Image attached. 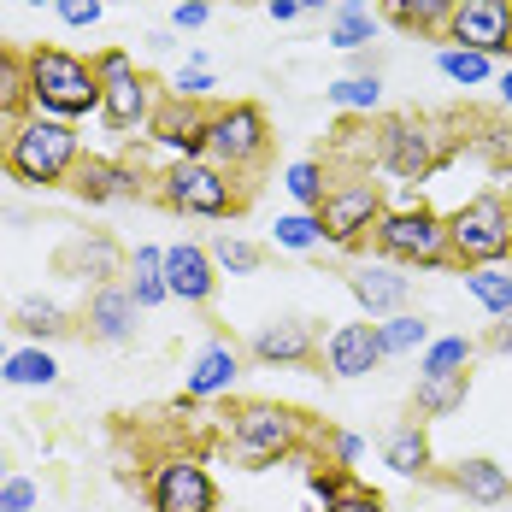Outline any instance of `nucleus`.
<instances>
[{"instance_id":"nucleus-30","label":"nucleus","mask_w":512,"mask_h":512,"mask_svg":"<svg viewBox=\"0 0 512 512\" xmlns=\"http://www.w3.org/2000/svg\"><path fill=\"white\" fill-rule=\"evenodd\" d=\"M465 295L489 318H507L512 312V265H471L465 271Z\"/></svg>"},{"instance_id":"nucleus-39","label":"nucleus","mask_w":512,"mask_h":512,"mask_svg":"<svg viewBox=\"0 0 512 512\" xmlns=\"http://www.w3.org/2000/svg\"><path fill=\"white\" fill-rule=\"evenodd\" d=\"M271 242L277 248H289V254H312V248H324V230H318V212H283L277 224H271Z\"/></svg>"},{"instance_id":"nucleus-2","label":"nucleus","mask_w":512,"mask_h":512,"mask_svg":"<svg viewBox=\"0 0 512 512\" xmlns=\"http://www.w3.org/2000/svg\"><path fill=\"white\" fill-rule=\"evenodd\" d=\"M377 130V165L401 183H424L436 177L448 159L460 154V124L454 118H430V112H389L371 124Z\"/></svg>"},{"instance_id":"nucleus-21","label":"nucleus","mask_w":512,"mask_h":512,"mask_svg":"<svg viewBox=\"0 0 512 512\" xmlns=\"http://www.w3.org/2000/svg\"><path fill=\"white\" fill-rule=\"evenodd\" d=\"M165 283H171V301L206 307L218 295V265L201 242H177V248H165Z\"/></svg>"},{"instance_id":"nucleus-34","label":"nucleus","mask_w":512,"mask_h":512,"mask_svg":"<svg viewBox=\"0 0 512 512\" xmlns=\"http://www.w3.org/2000/svg\"><path fill=\"white\" fill-rule=\"evenodd\" d=\"M283 189H289V201L301 206V212H318L324 201V189H330V159H295L289 171H283Z\"/></svg>"},{"instance_id":"nucleus-40","label":"nucleus","mask_w":512,"mask_h":512,"mask_svg":"<svg viewBox=\"0 0 512 512\" xmlns=\"http://www.w3.org/2000/svg\"><path fill=\"white\" fill-rule=\"evenodd\" d=\"M307 489L318 495V507H330L336 495H348V489H354V471H342V465L318 460V465H307Z\"/></svg>"},{"instance_id":"nucleus-48","label":"nucleus","mask_w":512,"mask_h":512,"mask_svg":"<svg viewBox=\"0 0 512 512\" xmlns=\"http://www.w3.org/2000/svg\"><path fill=\"white\" fill-rule=\"evenodd\" d=\"M265 12H271L277 24H295V18H301V0H265Z\"/></svg>"},{"instance_id":"nucleus-11","label":"nucleus","mask_w":512,"mask_h":512,"mask_svg":"<svg viewBox=\"0 0 512 512\" xmlns=\"http://www.w3.org/2000/svg\"><path fill=\"white\" fill-rule=\"evenodd\" d=\"M142 495H148V512H218V483L189 454H165L148 465Z\"/></svg>"},{"instance_id":"nucleus-19","label":"nucleus","mask_w":512,"mask_h":512,"mask_svg":"<svg viewBox=\"0 0 512 512\" xmlns=\"http://www.w3.org/2000/svg\"><path fill=\"white\" fill-rule=\"evenodd\" d=\"M383 359L389 354H383V342H377V324H336V330L324 336L318 365H324L330 377H371Z\"/></svg>"},{"instance_id":"nucleus-13","label":"nucleus","mask_w":512,"mask_h":512,"mask_svg":"<svg viewBox=\"0 0 512 512\" xmlns=\"http://www.w3.org/2000/svg\"><path fill=\"white\" fill-rule=\"evenodd\" d=\"M65 189H71L83 206H118V201H142V189H148V183H142V171H136V165H124V159L83 154Z\"/></svg>"},{"instance_id":"nucleus-52","label":"nucleus","mask_w":512,"mask_h":512,"mask_svg":"<svg viewBox=\"0 0 512 512\" xmlns=\"http://www.w3.org/2000/svg\"><path fill=\"white\" fill-rule=\"evenodd\" d=\"M6 477H12V471H6V454H0V483H6Z\"/></svg>"},{"instance_id":"nucleus-35","label":"nucleus","mask_w":512,"mask_h":512,"mask_svg":"<svg viewBox=\"0 0 512 512\" xmlns=\"http://www.w3.org/2000/svg\"><path fill=\"white\" fill-rule=\"evenodd\" d=\"M436 71L454 83V89H483L489 77H495V59L477 48H442L436 53Z\"/></svg>"},{"instance_id":"nucleus-4","label":"nucleus","mask_w":512,"mask_h":512,"mask_svg":"<svg viewBox=\"0 0 512 512\" xmlns=\"http://www.w3.org/2000/svg\"><path fill=\"white\" fill-rule=\"evenodd\" d=\"M307 436H312V424H307V412H295V407H277V401H236L230 407V454L248 471L295 460L307 448Z\"/></svg>"},{"instance_id":"nucleus-24","label":"nucleus","mask_w":512,"mask_h":512,"mask_svg":"<svg viewBox=\"0 0 512 512\" xmlns=\"http://www.w3.org/2000/svg\"><path fill=\"white\" fill-rule=\"evenodd\" d=\"M124 289L136 295V307L154 312L171 301V283H165V248H154V242H142L136 254H130V265H124Z\"/></svg>"},{"instance_id":"nucleus-33","label":"nucleus","mask_w":512,"mask_h":512,"mask_svg":"<svg viewBox=\"0 0 512 512\" xmlns=\"http://www.w3.org/2000/svg\"><path fill=\"white\" fill-rule=\"evenodd\" d=\"M477 359V342L471 336H430V348L418 354V377H460Z\"/></svg>"},{"instance_id":"nucleus-3","label":"nucleus","mask_w":512,"mask_h":512,"mask_svg":"<svg viewBox=\"0 0 512 512\" xmlns=\"http://www.w3.org/2000/svg\"><path fill=\"white\" fill-rule=\"evenodd\" d=\"M24 71H30V112H48V118H65V124L101 112V77L83 53L42 42V48L24 53Z\"/></svg>"},{"instance_id":"nucleus-36","label":"nucleus","mask_w":512,"mask_h":512,"mask_svg":"<svg viewBox=\"0 0 512 512\" xmlns=\"http://www.w3.org/2000/svg\"><path fill=\"white\" fill-rule=\"evenodd\" d=\"M30 112V71H24V53H12L0 42V118H24Z\"/></svg>"},{"instance_id":"nucleus-45","label":"nucleus","mask_w":512,"mask_h":512,"mask_svg":"<svg viewBox=\"0 0 512 512\" xmlns=\"http://www.w3.org/2000/svg\"><path fill=\"white\" fill-rule=\"evenodd\" d=\"M324 512H389V507H383V495H377V489H365V483H354L348 495H336V501H330Z\"/></svg>"},{"instance_id":"nucleus-38","label":"nucleus","mask_w":512,"mask_h":512,"mask_svg":"<svg viewBox=\"0 0 512 512\" xmlns=\"http://www.w3.org/2000/svg\"><path fill=\"white\" fill-rule=\"evenodd\" d=\"M483 165H495L501 177H512V118H483L477 124V136H465Z\"/></svg>"},{"instance_id":"nucleus-7","label":"nucleus","mask_w":512,"mask_h":512,"mask_svg":"<svg viewBox=\"0 0 512 512\" xmlns=\"http://www.w3.org/2000/svg\"><path fill=\"white\" fill-rule=\"evenodd\" d=\"M95 77H101V118L112 136H136V130H148L154 124V106H159V89L136 71V59L124 48H101L95 59Z\"/></svg>"},{"instance_id":"nucleus-54","label":"nucleus","mask_w":512,"mask_h":512,"mask_svg":"<svg viewBox=\"0 0 512 512\" xmlns=\"http://www.w3.org/2000/svg\"><path fill=\"white\" fill-rule=\"evenodd\" d=\"M24 6H53V0H24Z\"/></svg>"},{"instance_id":"nucleus-18","label":"nucleus","mask_w":512,"mask_h":512,"mask_svg":"<svg viewBox=\"0 0 512 512\" xmlns=\"http://www.w3.org/2000/svg\"><path fill=\"white\" fill-rule=\"evenodd\" d=\"M348 295L371 312V324H383V318L407 312L412 277H401V265H389V259H377V265H354V271H348Z\"/></svg>"},{"instance_id":"nucleus-47","label":"nucleus","mask_w":512,"mask_h":512,"mask_svg":"<svg viewBox=\"0 0 512 512\" xmlns=\"http://www.w3.org/2000/svg\"><path fill=\"white\" fill-rule=\"evenodd\" d=\"M483 348H495V354H512V312H507V318H495V324H489Z\"/></svg>"},{"instance_id":"nucleus-37","label":"nucleus","mask_w":512,"mask_h":512,"mask_svg":"<svg viewBox=\"0 0 512 512\" xmlns=\"http://www.w3.org/2000/svg\"><path fill=\"white\" fill-rule=\"evenodd\" d=\"M206 254H212L218 271H230V277H254L259 265H265V248L248 242V236H230V230H218V236L206 242Z\"/></svg>"},{"instance_id":"nucleus-6","label":"nucleus","mask_w":512,"mask_h":512,"mask_svg":"<svg viewBox=\"0 0 512 512\" xmlns=\"http://www.w3.org/2000/svg\"><path fill=\"white\" fill-rule=\"evenodd\" d=\"M377 254L401 271H442L454 265V248H448V218L430 212V206H401V212H383V224L371 230Z\"/></svg>"},{"instance_id":"nucleus-25","label":"nucleus","mask_w":512,"mask_h":512,"mask_svg":"<svg viewBox=\"0 0 512 512\" xmlns=\"http://www.w3.org/2000/svg\"><path fill=\"white\" fill-rule=\"evenodd\" d=\"M454 6L460 0H377V18H389L407 36H448Z\"/></svg>"},{"instance_id":"nucleus-16","label":"nucleus","mask_w":512,"mask_h":512,"mask_svg":"<svg viewBox=\"0 0 512 512\" xmlns=\"http://www.w3.org/2000/svg\"><path fill=\"white\" fill-rule=\"evenodd\" d=\"M124 265H130V254H124L106 230L71 236V242L59 248V271H65V277H83L89 289H101V283H124Z\"/></svg>"},{"instance_id":"nucleus-26","label":"nucleus","mask_w":512,"mask_h":512,"mask_svg":"<svg viewBox=\"0 0 512 512\" xmlns=\"http://www.w3.org/2000/svg\"><path fill=\"white\" fill-rule=\"evenodd\" d=\"M377 6L371 0H336L330 6V18H324V36H330V48L342 53H365V42L377 36Z\"/></svg>"},{"instance_id":"nucleus-17","label":"nucleus","mask_w":512,"mask_h":512,"mask_svg":"<svg viewBox=\"0 0 512 512\" xmlns=\"http://www.w3.org/2000/svg\"><path fill=\"white\" fill-rule=\"evenodd\" d=\"M136 295L124 289V283H101V289H89V307H83V330H89V342H101V348H124L130 336H136Z\"/></svg>"},{"instance_id":"nucleus-53","label":"nucleus","mask_w":512,"mask_h":512,"mask_svg":"<svg viewBox=\"0 0 512 512\" xmlns=\"http://www.w3.org/2000/svg\"><path fill=\"white\" fill-rule=\"evenodd\" d=\"M6 359H12V348H6V342H0V365H6Z\"/></svg>"},{"instance_id":"nucleus-49","label":"nucleus","mask_w":512,"mask_h":512,"mask_svg":"<svg viewBox=\"0 0 512 512\" xmlns=\"http://www.w3.org/2000/svg\"><path fill=\"white\" fill-rule=\"evenodd\" d=\"M495 89H501V112L512 118V65L501 71V77H495Z\"/></svg>"},{"instance_id":"nucleus-10","label":"nucleus","mask_w":512,"mask_h":512,"mask_svg":"<svg viewBox=\"0 0 512 512\" xmlns=\"http://www.w3.org/2000/svg\"><path fill=\"white\" fill-rule=\"evenodd\" d=\"M383 183H371V171H354L342 183L324 189L318 201V230H324V248H359L377 224H383Z\"/></svg>"},{"instance_id":"nucleus-50","label":"nucleus","mask_w":512,"mask_h":512,"mask_svg":"<svg viewBox=\"0 0 512 512\" xmlns=\"http://www.w3.org/2000/svg\"><path fill=\"white\" fill-rule=\"evenodd\" d=\"M324 6H336V0H301V12H324Z\"/></svg>"},{"instance_id":"nucleus-8","label":"nucleus","mask_w":512,"mask_h":512,"mask_svg":"<svg viewBox=\"0 0 512 512\" xmlns=\"http://www.w3.org/2000/svg\"><path fill=\"white\" fill-rule=\"evenodd\" d=\"M206 159H218L230 177H254L271 159V118L254 101H224L212 106V130H206Z\"/></svg>"},{"instance_id":"nucleus-15","label":"nucleus","mask_w":512,"mask_h":512,"mask_svg":"<svg viewBox=\"0 0 512 512\" xmlns=\"http://www.w3.org/2000/svg\"><path fill=\"white\" fill-rule=\"evenodd\" d=\"M324 342L312 330V318H271L248 336V359L259 365H318Z\"/></svg>"},{"instance_id":"nucleus-1","label":"nucleus","mask_w":512,"mask_h":512,"mask_svg":"<svg viewBox=\"0 0 512 512\" xmlns=\"http://www.w3.org/2000/svg\"><path fill=\"white\" fill-rule=\"evenodd\" d=\"M83 159V130L65 124V118H48V112H24L6 124V142H0V165L12 183L24 189H59L71 183Z\"/></svg>"},{"instance_id":"nucleus-29","label":"nucleus","mask_w":512,"mask_h":512,"mask_svg":"<svg viewBox=\"0 0 512 512\" xmlns=\"http://www.w3.org/2000/svg\"><path fill=\"white\" fill-rule=\"evenodd\" d=\"M6 389H53L59 383V359L48 348H12V359L0 365Z\"/></svg>"},{"instance_id":"nucleus-20","label":"nucleus","mask_w":512,"mask_h":512,"mask_svg":"<svg viewBox=\"0 0 512 512\" xmlns=\"http://www.w3.org/2000/svg\"><path fill=\"white\" fill-rule=\"evenodd\" d=\"M236 377H242V348L224 342V336H212L201 354L189 359V371H183V395L189 401H218V395L236 389Z\"/></svg>"},{"instance_id":"nucleus-31","label":"nucleus","mask_w":512,"mask_h":512,"mask_svg":"<svg viewBox=\"0 0 512 512\" xmlns=\"http://www.w3.org/2000/svg\"><path fill=\"white\" fill-rule=\"evenodd\" d=\"M430 318L424 312H395V318H383L377 324V342H383V354L389 359H401V354H424L430 348Z\"/></svg>"},{"instance_id":"nucleus-9","label":"nucleus","mask_w":512,"mask_h":512,"mask_svg":"<svg viewBox=\"0 0 512 512\" xmlns=\"http://www.w3.org/2000/svg\"><path fill=\"white\" fill-rule=\"evenodd\" d=\"M448 248H454V265L460 271H471V265H507L512 259V218H507L501 189L471 195L448 218Z\"/></svg>"},{"instance_id":"nucleus-32","label":"nucleus","mask_w":512,"mask_h":512,"mask_svg":"<svg viewBox=\"0 0 512 512\" xmlns=\"http://www.w3.org/2000/svg\"><path fill=\"white\" fill-rule=\"evenodd\" d=\"M324 101L336 106V112H377L383 106V77L377 71H348V77H336L330 89H324Z\"/></svg>"},{"instance_id":"nucleus-42","label":"nucleus","mask_w":512,"mask_h":512,"mask_svg":"<svg viewBox=\"0 0 512 512\" xmlns=\"http://www.w3.org/2000/svg\"><path fill=\"white\" fill-rule=\"evenodd\" d=\"M206 89H212V71H206V65H183V71L171 77V95H177V101H206Z\"/></svg>"},{"instance_id":"nucleus-51","label":"nucleus","mask_w":512,"mask_h":512,"mask_svg":"<svg viewBox=\"0 0 512 512\" xmlns=\"http://www.w3.org/2000/svg\"><path fill=\"white\" fill-rule=\"evenodd\" d=\"M501 201H507V218H512V177H507V189H501Z\"/></svg>"},{"instance_id":"nucleus-43","label":"nucleus","mask_w":512,"mask_h":512,"mask_svg":"<svg viewBox=\"0 0 512 512\" xmlns=\"http://www.w3.org/2000/svg\"><path fill=\"white\" fill-rule=\"evenodd\" d=\"M324 442H330V465H342V471H354L365 460V442H359L354 430H330Z\"/></svg>"},{"instance_id":"nucleus-12","label":"nucleus","mask_w":512,"mask_h":512,"mask_svg":"<svg viewBox=\"0 0 512 512\" xmlns=\"http://www.w3.org/2000/svg\"><path fill=\"white\" fill-rule=\"evenodd\" d=\"M448 48H477L512 59V0H460L448 18Z\"/></svg>"},{"instance_id":"nucleus-27","label":"nucleus","mask_w":512,"mask_h":512,"mask_svg":"<svg viewBox=\"0 0 512 512\" xmlns=\"http://www.w3.org/2000/svg\"><path fill=\"white\" fill-rule=\"evenodd\" d=\"M465 395H471V371L460 377H418V389H412V418H448V412L465 407Z\"/></svg>"},{"instance_id":"nucleus-14","label":"nucleus","mask_w":512,"mask_h":512,"mask_svg":"<svg viewBox=\"0 0 512 512\" xmlns=\"http://www.w3.org/2000/svg\"><path fill=\"white\" fill-rule=\"evenodd\" d=\"M159 148H171L177 159H206V130H212V106L201 101H177V95H165L154 106V124H148Z\"/></svg>"},{"instance_id":"nucleus-41","label":"nucleus","mask_w":512,"mask_h":512,"mask_svg":"<svg viewBox=\"0 0 512 512\" xmlns=\"http://www.w3.org/2000/svg\"><path fill=\"white\" fill-rule=\"evenodd\" d=\"M53 12H59V24H71V30H95L101 24V0H53Z\"/></svg>"},{"instance_id":"nucleus-23","label":"nucleus","mask_w":512,"mask_h":512,"mask_svg":"<svg viewBox=\"0 0 512 512\" xmlns=\"http://www.w3.org/2000/svg\"><path fill=\"white\" fill-rule=\"evenodd\" d=\"M383 465L395 471V477H430V430H424V418H401L389 436H383Z\"/></svg>"},{"instance_id":"nucleus-46","label":"nucleus","mask_w":512,"mask_h":512,"mask_svg":"<svg viewBox=\"0 0 512 512\" xmlns=\"http://www.w3.org/2000/svg\"><path fill=\"white\" fill-rule=\"evenodd\" d=\"M212 18V0H177L171 6V30H201Z\"/></svg>"},{"instance_id":"nucleus-28","label":"nucleus","mask_w":512,"mask_h":512,"mask_svg":"<svg viewBox=\"0 0 512 512\" xmlns=\"http://www.w3.org/2000/svg\"><path fill=\"white\" fill-rule=\"evenodd\" d=\"M12 330H24V336L42 348V342H59V336H71V330H77V318L59 307V301H42V295H30V301H18V312H12Z\"/></svg>"},{"instance_id":"nucleus-5","label":"nucleus","mask_w":512,"mask_h":512,"mask_svg":"<svg viewBox=\"0 0 512 512\" xmlns=\"http://www.w3.org/2000/svg\"><path fill=\"white\" fill-rule=\"evenodd\" d=\"M154 183H159V201L171 212H183V218H236L248 206L242 177H230L218 159H171Z\"/></svg>"},{"instance_id":"nucleus-44","label":"nucleus","mask_w":512,"mask_h":512,"mask_svg":"<svg viewBox=\"0 0 512 512\" xmlns=\"http://www.w3.org/2000/svg\"><path fill=\"white\" fill-rule=\"evenodd\" d=\"M0 512H36V483L30 477H6L0 483Z\"/></svg>"},{"instance_id":"nucleus-22","label":"nucleus","mask_w":512,"mask_h":512,"mask_svg":"<svg viewBox=\"0 0 512 512\" xmlns=\"http://www.w3.org/2000/svg\"><path fill=\"white\" fill-rule=\"evenodd\" d=\"M448 489H454V495H465L471 507H507V501H512V471L501 460L471 454V460L448 465Z\"/></svg>"}]
</instances>
